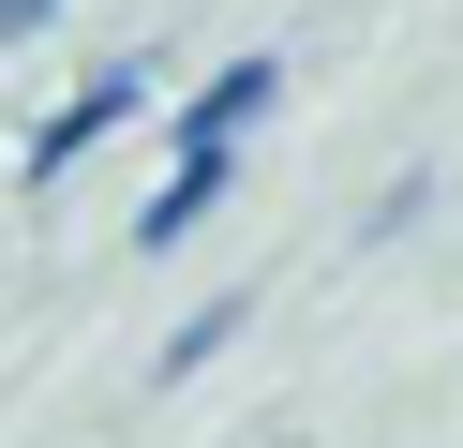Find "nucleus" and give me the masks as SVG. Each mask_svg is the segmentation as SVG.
<instances>
[{
	"label": "nucleus",
	"mask_w": 463,
	"mask_h": 448,
	"mask_svg": "<svg viewBox=\"0 0 463 448\" xmlns=\"http://www.w3.org/2000/svg\"><path fill=\"white\" fill-rule=\"evenodd\" d=\"M45 15H61V0H0V45H31V30H45Z\"/></svg>",
	"instance_id": "obj_5"
},
{
	"label": "nucleus",
	"mask_w": 463,
	"mask_h": 448,
	"mask_svg": "<svg viewBox=\"0 0 463 448\" xmlns=\"http://www.w3.org/2000/svg\"><path fill=\"white\" fill-rule=\"evenodd\" d=\"M135 119H150V60H105V75H90V90H75V105L31 135V179H75L105 135H135Z\"/></svg>",
	"instance_id": "obj_1"
},
{
	"label": "nucleus",
	"mask_w": 463,
	"mask_h": 448,
	"mask_svg": "<svg viewBox=\"0 0 463 448\" xmlns=\"http://www.w3.org/2000/svg\"><path fill=\"white\" fill-rule=\"evenodd\" d=\"M224 165H240V149H165V195L135 209V254H180V239L224 209Z\"/></svg>",
	"instance_id": "obj_2"
},
{
	"label": "nucleus",
	"mask_w": 463,
	"mask_h": 448,
	"mask_svg": "<svg viewBox=\"0 0 463 448\" xmlns=\"http://www.w3.org/2000/svg\"><path fill=\"white\" fill-rule=\"evenodd\" d=\"M224 329H240V284H224V299H194V314L165 329V374H210V344H224Z\"/></svg>",
	"instance_id": "obj_4"
},
{
	"label": "nucleus",
	"mask_w": 463,
	"mask_h": 448,
	"mask_svg": "<svg viewBox=\"0 0 463 448\" xmlns=\"http://www.w3.org/2000/svg\"><path fill=\"white\" fill-rule=\"evenodd\" d=\"M269 105H284V60H224V75H210V90L180 105V149H240V135H254Z\"/></svg>",
	"instance_id": "obj_3"
}]
</instances>
